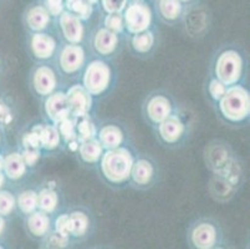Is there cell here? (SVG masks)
<instances>
[{"label":"cell","instance_id":"cell-10","mask_svg":"<svg viewBox=\"0 0 250 249\" xmlns=\"http://www.w3.org/2000/svg\"><path fill=\"white\" fill-rule=\"evenodd\" d=\"M178 106V101L173 93L166 89H154L143 97L141 104V116L145 123L152 130L172 115Z\"/></svg>","mask_w":250,"mask_h":249},{"label":"cell","instance_id":"cell-32","mask_svg":"<svg viewBox=\"0 0 250 249\" xmlns=\"http://www.w3.org/2000/svg\"><path fill=\"white\" fill-rule=\"evenodd\" d=\"M97 120L95 115L76 118V140L80 143L83 141L91 140L96 137Z\"/></svg>","mask_w":250,"mask_h":249},{"label":"cell","instance_id":"cell-18","mask_svg":"<svg viewBox=\"0 0 250 249\" xmlns=\"http://www.w3.org/2000/svg\"><path fill=\"white\" fill-rule=\"evenodd\" d=\"M125 46L133 58L140 60H148L156 55L160 47V29L158 23L142 33L127 35L125 39Z\"/></svg>","mask_w":250,"mask_h":249},{"label":"cell","instance_id":"cell-15","mask_svg":"<svg viewBox=\"0 0 250 249\" xmlns=\"http://www.w3.org/2000/svg\"><path fill=\"white\" fill-rule=\"evenodd\" d=\"M54 30L62 43L86 44L90 29L88 23L83 22L69 9H65L54 22Z\"/></svg>","mask_w":250,"mask_h":249},{"label":"cell","instance_id":"cell-27","mask_svg":"<svg viewBox=\"0 0 250 249\" xmlns=\"http://www.w3.org/2000/svg\"><path fill=\"white\" fill-rule=\"evenodd\" d=\"M35 127L39 135L40 147L45 156L62 152L63 145L56 125L42 120L40 122H35Z\"/></svg>","mask_w":250,"mask_h":249},{"label":"cell","instance_id":"cell-45","mask_svg":"<svg viewBox=\"0 0 250 249\" xmlns=\"http://www.w3.org/2000/svg\"><path fill=\"white\" fill-rule=\"evenodd\" d=\"M179 1H181V3L183 4L186 8H187V6H189V5H192V4L197 3V1H199V0H179Z\"/></svg>","mask_w":250,"mask_h":249},{"label":"cell","instance_id":"cell-31","mask_svg":"<svg viewBox=\"0 0 250 249\" xmlns=\"http://www.w3.org/2000/svg\"><path fill=\"white\" fill-rule=\"evenodd\" d=\"M17 189L8 186L0 189V216L13 219L17 213Z\"/></svg>","mask_w":250,"mask_h":249},{"label":"cell","instance_id":"cell-2","mask_svg":"<svg viewBox=\"0 0 250 249\" xmlns=\"http://www.w3.org/2000/svg\"><path fill=\"white\" fill-rule=\"evenodd\" d=\"M137 152V148L135 147L132 141L120 147L104 150L95 170L102 183L113 191L127 188L129 173Z\"/></svg>","mask_w":250,"mask_h":249},{"label":"cell","instance_id":"cell-14","mask_svg":"<svg viewBox=\"0 0 250 249\" xmlns=\"http://www.w3.org/2000/svg\"><path fill=\"white\" fill-rule=\"evenodd\" d=\"M125 33L127 35L142 33L157 24L152 3L147 1H128L122 10Z\"/></svg>","mask_w":250,"mask_h":249},{"label":"cell","instance_id":"cell-19","mask_svg":"<svg viewBox=\"0 0 250 249\" xmlns=\"http://www.w3.org/2000/svg\"><path fill=\"white\" fill-rule=\"evenodd\" d=\"M54 18L42 0H33L21 13V24L25 33H38L54 29Z\"/></svg>","mask_w":250,"mask_h":249},{"label":"cell","instance_id":"cell-24","mask_svg":"<svg viewBox=\"0 0 250 249\" xmlns=\"http://www.w3.org/2000/svg\"><path fill=\"white\" fill-rule=\"evenodd\" d=\"M38 188V209L55 216L60 211L65 209V198L62 191L56 182L45 181L36 186Z\"/></svg>","mask_w":250,"mask_h":249},{"label":"cell","instance_id":"cell-39","mask_svg":"<svg viewBox=\"0 0 250 249\" xmlns=\"http://www.w3.org/2000/svg\"><path fill=\"white\" fill-rule=\"evenodd\" d=\"M128 0H100V9L104 13H122Z\"/></svg>","mask_w":250,"mask_h":249},{"label":"cell","instance_id":"cell-47","mask_svg":"<svg viewBox=\"0 0 250 249\" xmlns=\"http://www.w3.org/2000/svg\"><path fill=\"white\" fill-rule=\"evenodd\" d=\"M128 1H147V0H128ZM151 1V0H149Z\"/></svg>","mask_w":250,"mask_h":249},{"label":"cell","instance_id":"cell-29","mask_svg":"<svg viewBox=\"0 0 250 249\" xmlns=\"http://www.w3.org/2000/svg\"><path fill=\"white\" fill-rule=\"evenodd\" d=\"M242 187L231 182L230 180L218 175H210L208 181L209 196L218 203H228L235 197Z\"/></svg>","mask_w":250,"mask_h":249},{"label":"cell","instance_id":"cell-23","mask_svg":"<svg viewBox=\"0 0 250 249\" xmlns=\"http://www.w3.org/2000/svg\"><path fill=\"white\" fill-rule=\"evenodd\" d=\"M39 102H40L42 120L46 121V122L56 125L60 121L71 116L65 89H60V90L52 92L51 95L46 96L45 99Z\"/></svg>","mask_w":250,"mask_h":249},{"label":"cell","instance_id":"cell-44","mask_svg":"<svg viewBox=\"0 0 250 249\" xmlns=\"http://www.w3.org/2000/svg\"><path fill=\"white\" fill-rule=\"evenodd\" d=\"M8 181H6V177L4 175L3 171H0V189L4 188V187H8Z\"/></svg>","mask_w":250,"mask_h":249},{"label":"cell","instance_id":"cell-8","mask_svg":"<svg viewBox=\"0 0 250 249\" xmlns=\"http://www.w3.org/2000/svg\"><path fill=\"white\" fill-rule=\"evenodd\" d=\"M203 158L210 175L226 176L244 166L242 158L230 143L223 138H214L207 143L203 151Z\"/></svg>","mask_w":250,"mask_h":249},{"label":"cell","instance_id":"cell-33","mask_svg":"<svg viewBox=\"0 0 250 249\" xmlns=\"http://www.w3.org/2000/svg\"><path fill=\"white\" fill-rule=\"evenodd\" d=\"M228 86L224 85L219 80L213 77L212 75H207L206 82H204V95L207 97L209 106L212 107L213 105L217 104L222 96L226 93Z\"/></svg>","mask_w":250,"mask_h":249},{"label":"cell","instance_id":"cell-12","mask_svg":"<svg viewBox=\"0 0 250 249\" xmlns=\"http://www.w3.org/2000/svg\"><path fill=\"white\" fill-rule=\"evenodd\" d=\"M162 178L160 163L149 154L137 152L129 173L128 187L138 192L151 191Z\"/></svg>","mask_w":250,"mask_h":249},{"label":"cell","instance_id":"cell-37","mask_svg":"<svg viewBox=\"0 0 250 249\" xmlns=\"http://www.w3.org/2000/svg\"><path fill=\"white\" fill-rule=\"evenodd\" d=\"M18 150H19V148H18ZM19 151L20 154H21L22 158H24L25 163H26V166H28L33 172L36 170L39 163H40L42 159L45 157L42 148H24V150Z\"/></svg>","mask_w":250,"mask_h":249},{"label":"cell","instance_id":"cell-34","mask_svg":"<svg viewBox=\"0 0 250 249\" xmlns=\"http://www.w3.org/2000/svg\"><path fill=\"white\" fill-rule=\"evenodd\" d=\"M38 244L42 249H67L74 247L69 237L61 236V234L56 233L54 229L50 230L49 234Z\"/></svg>","mask_w":250,"mask_h":249},{"label":"cell","instance_id":"cell-3","mask_svg":"<svg viewBox=\"0 0 250 249\" xmlns=\"http://www.w3.org/2000/svg\"><path fill=\"white\" fill-rule=\"evenodd\" d=\"M218 120L230 129H244L250 123V91L247 84L229 86L212 106Z\"/></svg>","mask_w":250,"mask_h":249},{"label":"cell","instance_id":"cell-11","mask_svg":"<svg viewBox=\"0 0 250 249\" xmlns=\"http://www.w3.org/2000/svg\"><path fill=\"white\" fill-rule=\"evenodd\" d=\"M126 36L108 30L101 23L88 31L86 46L95 58L115 60L125 47Z\"/></svg>","mask_w":250,"mask_h":249},{"label":"cell","instance_id":"cell-16","mask_svg":"<svg viewBox=\"0 0 250 249\" xmlns=\"http://www.w3.org/2000/svg\"><path fill=\"white\" fill-rule=\"evenodd\" d=\"M67 209L69 216V234L74 247L87 241L94 236L96 219L94 213L85 205H75Z\"/></svg>","mask_w":250,"mask_h":249},{"label":"cell","instance_id":"cell-35","mask_svg":"<svg viewBox=\"0 0 250 249\" xmlns=\"http://www.w3.org/2000/svg\"><path fill=\"white\" fill-rule=\"evenodd\" d=\"M101 23L108 30L113 31L116 34L126 36L125 33V23L122 13H104V17L101 18Z\"/></svg>","mask_w":250,"mask_h":249},{"label":"cell","instance_id":"cell-21","mask_svg":"<svg viewBox=\"0 0 250 249\" xmlns=\"http://www.w3.org/2000/svg\"><path fill=\"white\" fill-rule=\"evenodd\" d=\"M3 172L5 175L9 186L17 189L19 187L25 186L33 171L26 166L20 151L15 147L11 150L8 148L4 154Z\"/></svg>","mask_w":250,"mask_h":249},{"label":"cell","instance_id":"cell-25","mask_svg":"<svg viewBox=\"0 0 250 249\" xmlns=\"http://www.w3.org/2000/svg\"><path fill=\"white\" fill-rule=\"evenodd\" d=\"M151 3L158 24L170 27L181 25L186 6L179 0H151Z\"/></svg>","mask_w":250,"mask_h":249},{"label":"cell","instance_id":"cell-9","mask_svg":"<svg viewBox=\"0 0 250 249\" xmlns=\"http://www.w3.org/2000/svg\"><path fill=\"white\" fill-rule=\"evenodd\" d=\"M26 81H28L29 91L38 101H42L46 96L67 86L52 61L34 63L28 72Z\"/></svg>","mask_w":250,"mask_h":249},{"label":"cell","instance_id":"cell-43","mask_svg":"<svg viewBox=\"0 0 250 249\" xmlns=\"http://www.w3.org/2000/svg\"><path fill=\"white\" fill-rule=\"evenodd\" d=\"M5 71H6V65L5 61H4V58L0 54V82L3 81L4 76H5Z\"/></svg>","mask_w":250,"mask_h":249},{"label":"cell","instance_id":"cell-7","mask_svg":"<svg viewBox=\"0 0 250 249\" xmlns=\"http://www.w3.org/2000/svg\"><path fill=\"white\" fill-rule=\"evenodd\" d=\"M92 55L88 51L86 44H72V43H61L55 59V64L62 79L67 85L71 82L79 81L83 68Z\"/></svg>","mask_w":250,"mask_h":249},{"label":"cell","instance_id":"cell-20","mask_svg":"<svg viewBox=\"0 0 250 249\" xmlns=\"http://www.w3.org/2000/svg\"><path fill=\"white\" fill-rule=\"evenodd\" d=\"M67 104L72 117H85V116L95 115L96 105L99 102L87 92L85 88L81 85L80 81H75L69 84L65 88Z\"/></svg>","mask_w":250,"mask_h":249},{"label":"cell","instance_id":"cell-42","mask_svg":"<svg viewBox=\"0 0 250 249\" xmlns=\"http://www.w3.org/2000/svg\"><path fill=\"white\" fill-rule=\"evenodd\" d=\"M6 150H8V140L4 127L0 126V152H5Z\"/></svg>","mask_w":250,"mask_h":249},{"label":"cell","instance_id":"cell-40","mask_svg":"<svg viewBox=\"0 0 250 249\" xmlns=\"http://www.w3.org/2000/svg\"><path fill=\"white\" fill-rule=\"evenodd\" d=\"M42 3L45 4V6L49 10V13L51 14V17L54 18V20L66 9L65 0H42Z\"/></svg>","mask_w":250,"mask_h":249},{"label":"cell","instance_id":"cell-41","mask_svg":"<svg viewBox=\"0 0 250 249\" xmlns=\"http://www.w3.org/2000/svg\"><path fill=\"white\" fill-rule=\"evenodd\" d=\"M10 221L11 219L0 216V244L5 243V239L9 234V223H10ZM0 248H3V246H0Z\"/></svg>","mask_w":250,"mask_h":249},{"label":"cell","instance_id":"cell-30","mask_svg":"<svg viewBox=\"0 0 250 249\" xmlns=\"http://www.w3.org/2000/svg\"><path fill=\"white\" fill-rule=\"evenodd\" d=\"M17 195V213L21 218L38 209V188L21 186L15 191Z\"/></svg>","mask_w":250,"mask_h":249},{"label":"cell","instance_id":"cell-4","mask_svg":"<svg viewBox=\"0 0 250 249\" xmlns=\"http://www.w3.org/2000/svg\"><path fill=\"white\" fill-rule=\"evenodd\" d=\"M117 68L115 60L91 56L83 68L79 81L97 102L108 97L117 86Z\"/></svg>","mask_w":250,"mask_h":249},{"label":"cell","instance_id":"cell-13","mask_svg":"<svg viewBox=\"0 0 250 249\" xmlns=\"http://www.w3.org/2000/svg\"><path fill=\"white\" fill-rule=\"evenodd\" d=\"M61 39L55 30L25 33V50L34 63L54 61L61 45Z\"/></svg>","mask_w":250,"mask_h":249},{"label":"cell","instance_id":"cell-48","mask_svg":"<svg viewBox=\"0 0 250 249\" xmlns=\"http://www.w3.org/2000/svg\"><path fill=\"white\" fill-rule=\"evenodd\" d=\"M0 1H1V0H0Z\"/></svg>","mask_w":250,"mask_h":249},{"label":"cell","instance_id":"cell-6","mask_svg":"<svg viewBox=\"0 0 250 249\" xmlns=\"http://www.w3.org/2000/svg\"><path fill=\"white\" fill-rule=\"evenodd\" d=\"M186 244L190 249L228 248L224 228L214 217L202 216L192 219L186 228Z\"/></svg>","mask_w":250,"mask_h":249},{"label":"cell","instance_id":"cell-1","mask_svg":"<svg viewBox=\"0 0 250 249\" xmlns=\"http://www.w3.org/2000/svg\"><path fill=\"white\" fill-rule=\"evenodd\" d=\"M208 75L224 85L247 84L249 77V55L238 43H226L214 50L208 65Z\"/></svg>","mask_w":250,"mask_h":249},{"label":"cell","instance_id":"cell-5","mask_svg":"<svg viewBox=\"0 0 250 249\" xmlns=\"http://www.w3.org/2000/svg\"><path fill=\"white\" fill-rule=\"evenodd\" d=\"M154 140L165 150H181L189 142L193 132L192 116L179 105L172 115L152 129Z\"/></svg>","mask_w":250,"mask_h":249},{"label":"cell","instance_id":"cell-46","mask_svg":"<svg viewBox=\"0 0 250 249\" xmlns=\"http://www.w3.org/2000/svg\"><path fill=\"white\" fill-rule=\"evenodd\" d=\"M87 3H90L91 5L96 6V8H100V0H86Z\"/></svg>","mask_w":250,"mask_h":249},{"label":"cell","instance_id":"cell-22","mask_svg":"<svg viewBox=\"0 0 250 249\" xmlns=\"http://www.w3.org/2000/svg\"><path fill=\"white\" fill-rule=\"evenodd\" d=\"M96 138L104 150L120 147L132 141L127 127L118 120H97Z\"/></svg>","mask_w":250,"mask_h":249},{"label":"cell","instance_id":"cell-38","mask_svg":"<svg viewBox=\"0 0 250 249\" xmlns=\"http://www.w3.org/2000/svg\"><path fill=\"white\" fill-rule=\"evenodd\" d=\"M52 229L56 233L63 237H69V216H67V209H62L55 216L52 217Z\"/></svg>","mask_w":250,"mask_h":249},{"label":"cell","instance_id":"cell-36","mask_svg":"<svg viewBox=\"0 0 250 249\" xmlns=\"http://www.w3.org/2000/svg\"><path fill=\"white\" fill-rule=\"evenodd\" d=\"M66 9H69L72 13L76 14L77 17H80L83 22L88 23L91 20V18L94 17L95 11L99 8L91 5L86 0H75Z\"/></svg>","mask_w":250,"mask_h":249},{"label":"cell","instance_id":"cell-28","mask_svg":"<svg viewBox=\"0 0 250 249\" xmlns=\"http://www.w3.org/2000/svg\"><path fill=\"white\" fill-rule=\"evenodd\" d=\"M104 152V148L102 147L100 141L95 137V138L83 141V142L79 143L74 155L80 166L90 171H95Z\"/></svg>","mask_w":250,"mask_h":249},{"label":"cell","instance_id":"cell-26","mask_svg":"<svg viewBox=\"0 0 250 249\" xmlns=\"http://www.w3.org/2000/svg\"><path fill=\"white\" fill-rule=\"evenodd\" d=\"M25 234L35 243H40L52 229V216L36 209L22 218Z\"/></svg>","mask_w":250,"mask_h":249},{"label":"cell","instance_id":"cell-17","mask_svg":"<svg viewBox=\"0 0 250 249\" xmlns=\"http://www.w3.org/2000/svg\"><path fill=\"white\" fill-rule=\"evenodd\" d=\"M179 26L183 27L184 33L192 39H202L209 33L212 26V13L210 9L202 3V0L187 6L183 19Z\"/></svg>","mask_w":250,"mask_h":249}]
</instances>
